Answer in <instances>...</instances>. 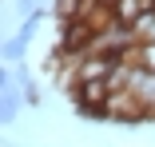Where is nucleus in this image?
Here are the masks:
<instances>
[{"instance_id": "2", "label": "nucleus", "mask_w": 155, "mask_h": 147, "mask_svg": "<svg viewBox=\"0 0 155 147\" xmlns=\"http://www.w3.org/2000/svg\"><path fill=\"white\" fill-rule=\"evenodd\" d=\"M147 12H155V0H119V4L111 8V16H115L119 24H135V20L147 16Z\"/></svg>"}, {"instance_id": "1", "label": "nucleus", "mask_w": 155, "mask_h": 147, "mask_svg": "<svg viewBox=\"0 0 155 147\" xmlns=\"http://www.w3.org/2000/svg\"><path fill=\"white\" fill-rule=\"evenodd\" d=\"M24 111V87H8V92H0V123L4 127H16Z\"/></svg>"}, {"instance_id": "7", "label": "nucleus", "mask_w": 155, "mask_h": 147, "mask_svg": "<svg viewBox=\"0 0 155 147\" xmlns=\"http://www.w3.org/2000/svg\"><path fill=\"white\" fill-rule=\"evenodd\" d=\"M44 8V0H16V12L20 16H32V12H40Z\"/></svg>"}, {"instance_id": "5", "label": "nucleus", "mask_w": 155, "mask_h": 147, "mask_svg": "<svg viewBox=\"0 0 155 147\" xmlns=\"http://www.w3.org/2000/svg\"><path fill=\"white\" fill-rule=\"evenodd\" d=\"M131 32H135V40H139V44H155V12L139 16V20L131 24Z\"/></svg>"}, {"instance_id": "8", "label": "nucleus", "mask_w": 155, "mask_h": 147, "mask_svg": "<svg viewBox=\"0 0 155 147\" xmlns=\"http://www.w3.org/2000/svg\"><path fill=\"white\" fill-rule=\"evenodd\" d=\"M100 4H104V8H115V4H119V0H100Z\"/></svg>"}, {"instance_id": "6", "label": "nucleus", "mask_w": 155, "mask_h": 147, "mask_svg": "<svg viewBox=\"0 0 155 147\" xmlns=\"http://www.w3.org/2000/svg\"><path fill=\"white\" fill-rule=\"evenodd\" d=\"M24 107H40V87H36V80L24 83Z\"/></svg>"}, {"instance_id": "3", "label": "nucleus", "mask_w": 155, "mask_h": 147, "mask_svg": "<svg viewBox=\"0 0 155 147\" xmlns=\"http://www.w3.org/2000/svg\"><path fill=\"white\" fill-rule=\"evenodd\" d=\"M24 56H28V44L12 32V36H4V44H0V60H4L8 68H20L24 64Z\"/></svg>"}, {"instance_id": "4", "label": "nucleus", "mask_w": 155, "mask_h": 147, "mask_svg": "<svg viewBox=\"0 0 155 147\" xmlns=\"http://www.w3.org/2000/svg\"><path fill=\"white\" fill-rule=\"evenodd\" d=\"M123 60L135 64V68H143V72H155V44H135Z\"/></svg>"}]
</instances>
